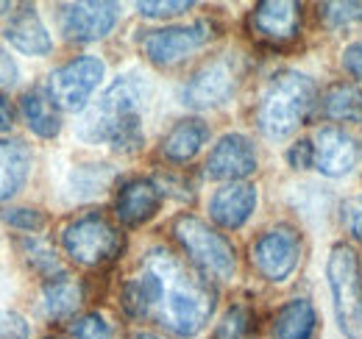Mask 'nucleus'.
Wrapping results in <instances>:
<instances>
[{
    "mask_svg": "<svg viewBox=\"0 0 362 339\" xmlns=\"http://www.w3.org/2000/svg\"><path fill=\"white\" fill-rule=\"evenodd\" d=\"M42 303H45L47 317H56V320L70 317L81 306V287L70 275H59V278H53V281L45 284Z\"/></svg>",
    "mask_w": 362,
    "mask_h": 339,
    "instance_id": "5701e85b",
    "label": "nucleus"
},
{
    "mask_svg": "<svg viewBox=\"0 0 362 339\" xmlns=\"http://www.w3.org/2000/svg\"><path fill=\"white\" fill-rule=\"evenodd\" d=\"M251 328V314L245 306H234L226 314V320L221 323L218 328V337L221 339H243Z\"/></svg>",
    "mask_w": 362,
    "mask_h": 339,
    "instance_id": "a878e982",
    "label": "nucleus"
},
{
    "mask_svg": "<svg viewBox=\"0 0 362 339\" xmlns=\"http://www.w3.org/2000/svg\"><path fill=\"white\" fill-rule=\"evenodd\" d=\"M148 86L139 76H120L103 92L98 106L81 123V136L90 142H109L117 150L142 145V106Z\"/></svg>",
    "mask_w": 362,
    "mask_h": 339,
    "instance_id": "f03ea898",
    "label": "nucleus"
},
{
    "mask_svg": "<svg viewBox=\"0 0 362 339\" xmlns=\"http://www.w3.org/2000/svg\"><path fill=\"white\" fill-rule=\"evenodd\" d=\"M237 81H240V73H237L234 59L221 56V59L206 61V64L187 81L181 97H184V103L192 106V109H212V106L226 103L228 97L234 95Z\"/></svg>",
    "mask_w": 362,
    "mask_h": 339,
    "instance_id": "1a4fd4ad",
    "label": "nucleus"
},
{
    "mask_svg": "<svg viewBox=\"0 0 362 339\" xmlns=\"http://www.w3.org/2000/svg\"><path fill=\"white\" fill-rule=\"evenodd\" d=\"M20 109H23V117L28 128L42 136V139H53L59 131H62V120H59V112L53 106V100L45 97L42 92H25L20 97Z\"/></svg>",
    "mask_w": 362,
    "mask_h": 339,
    "instance_id": "4be33fe9",
    "label": "nucleus"
},
{
    "mask_svg": "<svg viewBox=\"0 0 362 339\" xmlns=\"http://www.w3.org/2000/svg\"><path fill=\"white\" fill-rule=\"evenodd\" d=\"M103 61L95 56H78L67 64H62L59 70L50 73L47 92L53 106L64 109V112H81L92 97V92L103 81Z\"/></svg>",
    "mask_w": 362,
    "mask_h": 339,
    "instance_id": "0eeeda50",
    "label": "nucleus"
},
{
    "mask_svg": "<svg viewBox=\"0 0 362 339\" xmlns=\"http://www.w3.org/2000/svg\"><path fill=\"white\" fill-rule=\"evenodd\" d=\"M132 339H162V337H156V334H151V331H139V334H134Z\"/></svg>",
    "mask_w": 362,
    "mask_h": 339,
    "instance_id": "c9c22d12",
    "label": "nucleus"
},
{
    "mask_svg": "<svg viewBox=\"0 0 362 339\" xmlns=\"http://www.w3.org/2000/svg\"><path fill=\"white\" fill-rule=\"evenodd\" d=\"M11 128V106L8 100L0 95V131H8Z\"/></svg>",
    "mask_w": 362,
    "mask_h": 339,
    "instance_id": "f704fd0d",
    "label": "nucleus"
},
{
    "mask_svg": "<svg viewBox=\"0 0 362 339\" xmlns=\"http://www.w3.org/2000/svg\"><path fill=\"white\" fill-rule=\"evenodd\" d=\"M3 220L14 228H23V231H40L45 225V217L37 209H11V212L3 214Z\"/></svg>",
    "mask_w": 362,
    "mask_h": 339,
    "instance_id": "bb28decb",
    "label": "nucleus"
},
{
    "mask_svg": "<svg viewBox=\"0 0 362 339\" xmlns=\"http://www.w3.org/2000/svg\"><path fill=\"white\" fill-rule=\"evenodd\" d=\"M173 234L184 248V254L189 256V261L201 273H206L218 281H228L234 275V270H237L234 248L226 242V237H221L204 220H198L192 214H181L173 222Z\"/></svg>",
    "mask_w": 362,
    "mask_h": 339,
    "instance_id": "39448f33",
    "label": "nucleus"
},
{
    "mask_svg": "<svg viewBox=\"0 0 362 339\" xmlns=\"http://www.w3.org/2000/svg\"><path fill=\"white\" fill-rule=\"evenodd\" d=\"M62 245L73 261L84 267H100L120 256L123 234L103 214H84L64 228Z\"/></svg>",
    "mask_w": 362,
    "mask_h": 339,
    "instance_id": "423d86ee",
    "label": "nucleus"
},
{
    "mask_svg": "<svg viewBox=\"0 0 362 339\" xmlns=\"http://www.w3.org/2000/svg\"><path fill=\"white\" fill-rule=\"evenodd\" d=\"M257 209V189L245 181H234L221 186L212 201H209V214L218 225L223 228H240L248 222V217Z\"/></svg>",
    "mask_w": 362,
    "mask_h": 339,
    "instance_id": "2eb2a0df",
    "label": "nucleus"
},
{
    "mask_svg": "<svg viewBox=\"0 0 362 339\" xmlns=\"http://www.w3.org/2000/svg\"><path fill=\"white\" fill-rule=\"evenodd\" d=\"M25 251H28V261L40 270V273H56L59 270V261H56V254L42 245V242H25Z\"/></svg>",
    "mask_w": 362,
    "mask_h": 339,
    "instance_id": "cd10ccee",
    "label": "nucleus"
},
{
    "mask_svg": "<svg viewBox=\"0 0 362 339\" xmlns=\"http://www.w3.org/2000/svg\"><path fill=\"white\" fill-rule=\"evenodd\" d=\"M343 220H346L349 234L362 242V195H354L343 203Z\"/></svg>",
    "mask_w": 362,
    "mask_h": 339,
    "instance_id": "c756f323",
    "label": "nucleus"
},
{
    "mask_svg": "<svg viewBox=\"0 0 362 339\" xmlns=\"http://www.w3.org/2000/svg\"><path fill=\"white\" fill-rule=\"evenodd\" d=\"M320 20L334 31L362 28V3H323Z\"/></svg>",
    "mask_w": 362,
    "mask_h": 339,
    "instance_id": "b1692460",
    "label": "nucleus"
},
{
    "mask_svg": "<svg viewBox=\"0 0 362 339\" xmlns=\"http://www.w3.org/2000/svg\"><path fill=\"white\" fill-rule=\"evenodd\" d=\"M251 28L262 42H293L301 31V6L293 0H265L251 11Z\"/></svg>",
    "mask_w": 362,
    "mask_h": 339,
    "instance_id": "ddd939ff",
    "label": "nucleus"
},
{
    "mask_svg": "<svg viewBox=\"0 0 362 339\" xmlns=\"http://www.w3.org/2000/svg\"><path fill=\"white\" fill-rule=\"evenodd\" d=\"M17 76H20V70H17L14 59L8 56L6 47H0V86H14L17 84Z\"/></svg>",
    "mask_w": 362,
    "mask_h": 339,
    "instance_id": "72a5a7b5",
    "label": "nucleus"
},
{
    "mask_svg": "<svg viewBox=\"0 0 362 339\" xmlns=\"http://www.w3.org/2000/svg\"><path fill=\"white\" fill-rule=\"evenodd\" d=\"M206 139H209V126L204 120H195V117L179 120L170 128V133L162 139V156L173 165H184L198 156V150L206 145Z\"/></svg>",
    "mask_w": 362,
    "mask_h": 339,
    "instance_id": "a211bd4d",
    "label": "nucleus"
},
{
    "mask_svg": "<svg viewBox=\"0 0 362 339\" xmlns=\"http://www.w3.org/2000/svg\"><path fill=\"white\" fill-rule=\"evenodd\" d=\"M257 170L254 142L243 133H226L206 159V175L218 181H243Z\"/></svg>",
    "mask_w": 362,
    "mask_h": 339,
    "instance_id": "f8f14e48",
    "label": "nucleus"
},
{
    "mask_svg": "<svg viewBox=\"0 0 362 339\" xmlns=\"http://www.w3.org/2000/svg\"><path fill=\"white\" fill-rule=\"evenodd\" d=\"M317 100V86L310 76L287 70L273 78L257 112V126L268 139H284L301 126Z\"/></svg>",
    "mask_w": 362,
    "mask_h": 339,
    "instance_id": "7ed1b4c3",
    "label": "nucleus"
},
{
    "mask_svg": "<svg viewBox=\"0 0 362 339\" xmlns=\"http://www.w3.org/2000/svg\"><path fill=\"white\" fill-rule=\"evenodd\" d=\"M73 339H112V326L103 314L92 311L73 323Z\"/></svg>",
    "mask_w": 362,
    "mask_h": 339,
    "instance_id": "393cba45",
    "label": "nucleus"
},
{
    "mask_svg": "<svg viewBox=\"0 0 362 339\" xmlns=\"http://www.w3.org/2000/svg\"><path fill=\"white\" fill-rule=\"evenodd\" d=\"M120 306L129 317H153L176 337H195L215 314L212 284L189 270L179 256L156 248L145 256L139 275L126 281Z\"/></svg>",
    "mask_w": 362,
    "mask_h": 339,
    "instance_id": "f257e3e1",
    "label": "nucleus"
},
{
    "mask_svg": "<svg viewBox=\"0 0 362 339\" xmlns=\"http://www.w3.org/2000/svg\"><path fill=\"white\" fill-rule=\"evenodd\" d=\"M287 159H290V165L296 170H307L315 165V148H313V142H296L293 148H290V153H287Z\"/></svg>",
    "mask_w": 362,
    "mask_h": 339,
    "instance_id": "2f4dec72",
    "label": "nucleus"
},
{
    "mask_svg": "<svg viewBox=\"0 0 362 339\" xmlns=\"http://www.w3.org/2000/svg\"><path fill=\"white\" fill-rule=\"evenodd\" d=\"M117 3H67L62 6V34L70 42H98L117 25Z\"/></svg>",
    "mask_w": 362,
    "mask_h": 339,
    "instance_id": "9b49d317",
    "label": "nucleus"
},
{
    "mask_svg": "<svg viewBox=\"0 0 362 339\" xmlns=\"http://www.w3.org/2000/svg\"><path fill=\"white\" fill-rule=\"evenodd\" d=\"M315 328V306L307 297H296V300L284 303L273 317V337L276 339H313Z\"/></svg>",
    "mask_w": 362,
    "mask_h": 339,
    "instance_id": "aec40b11",
    "label": "nucleus"
},
{
    "mask_svg": "<svg viewBox=\"0 0 362 339\" xmlns=\"http://www.w3.org/2000/svg\"><path fill=\"white\" fill-rule=\"evenodd\" d=\"M159 203H162L159 186L148 178H134L120 189L115 209H117V220L123 225H142L145 220H151L159 212Z\"/></svg>",
    "mask_w": 362,
    "mask_h": 339,
    "instance_id": "dca6fc26",
    "label": "nucleus"
},
{
    "mask_svg": "<svg viewBox=\"0 0 362 339\" xmlns=\"http://www.w3.org/2000/svg\"><path fill=\"white\" fill-rule=\"evenodd\" d=\"M313 148H315V167L329 178H340L357 167L360 148L343 128H320L313 139Z\"/></svg>",
    "mask_w": 362,
    "mask_h": 339,
    "instance_id": "4468645a",
    "label": "nucleus"
},
{
    "mask_svg": "<svg viewBox=\"0 0 362 339\" xmlns=\"http://www.w3.org/2000/svg\"><path fill=\"white\" fill-rule=\"evenodd\" d=\"M28 323L14 311H0V339H28Z\"/></svg>",
    "mask_w": 362,
    "mask_h": 339,
    "instance_id": "c85d7f7f",
    "label": "nucleus"
},
{
    "mask_svg": "<svg viewBox=\"0 0 362 339\" xmlns=\"http://www.w3.org/2000/svg\"><path fill=\"white\" fill-rule=\"evenodd\" d=\"M320 112L334 123H362V89L349 81L332 84L320 100Z\"/></svg>",
    "mask_w": 362,
    "mask_h": 339,
    "instance_id": "412c9836",
    "label": "nucleus"
},
{
    "mask_svg": "<svg viewBox=\"0 0 362 339\" xmlns=\"http://www.w3.org/2000/svg\"><path fill=\"white\" fill-rule=\"evenodd\" d=\"M139 14L145 17H176V14H184L187 8H192L189 0H181V3H136Z\"/></svg>",
    "mask_w": 362,
    "mask_h": 339,
    "instance_id": "7c9ffc66",
    "label": "nucleus"
},
{
    "mask_svg": "<svg viewBox=\"0 0 362 339\" xmlns=\"http://www.w3.org/2000/svg\"><path fill=\"white\" fill-rule=\"evenodd\" d=\"M6 40L25 56H47L53 50L50 34L34 8H23L11 17V23L6 25Z\"/></svg>",
    "mask_w": 362,
    "mask_h": 339,
    "instance_id": "f3484780",
    "label": "nucleus"
},
{
    "mask_svg": "<svg viewBox=\"0 0 362 339\" xmlns=\"http://www.w3.org/2000/svg\"><path fill=\"white\" fill-rule=\"evenodd\" d=\"M31 172V150L20 139H0V201L14 198Z\"/></svg>",
    "mask_w": 362,
    "mask_h": 339,
    "instance_id": "6ab92c4d",
    "label": "nucleus"
},
{
    "mask_svg": "<svg viewBox=\"0 0 362 339\" xmlns=\"http://www.w3.org/2000/svg\"><path fill=\"white\" fill-rule=\"evenodd\" d=\"M298 258H301V237L293 228H287V225L265 231L254 242V248H251L254 267L268 281H284V278H290V273L298 267Z\"/></svg>",
    "mask_w": 362,
    "mask_h": 339,
    "instance_id": "9d476101",
    "label": "nucleus"
},
{
    "mask_svg": "<svg viewBox=\"0 0 362 339\" xmlns=\"http://www.w3.org/2000/svg\"><path fill=\"white\" fill-rule=\"evenodd\" d=\"M343 67H346L354 78L362 81V42L349 44V47L343 50Z\"/></svg>",
    "mask_w": 362,
    "mask_h": 339,
    "instance_id": "473e14b6",
    "label": "nucleus"
},
{
    "mask_svg": "<svg viewBox=\"0 0 362 339\" xmlns=\"http://www.w3.org/2000/svg\"><path fill=\"white\" fill-rule=\"evenodd\" d=\"M326 278L340 331L349 339H362V275L354 248L349 245L332 248L326 261Z\"/></svg>",
    "mask_w": 362,
    "mask_h": 339,
    "instance_id": "20e7f679",
    "label": "nucleus"
},
{
    "mask_svg": "<svg viewBox=\"0 0 362 339\" xmlns=\"http://www.w3.org/2000/svg\"><path fill=\"white\" fill-rule=\"evenodd\" d=\"M215 25L209 20H198L192 25H173V28H159L145 37V53L153 64L170 67L187 59L189 53L201 50L204 44L212 40Z\"/></svg>",
    "mask_w": 362,
    "mask_h": 339,
    "instance_id": "6e6552de",
    "label": "nucleus"
}]
</instances>
